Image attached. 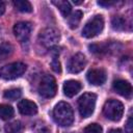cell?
I'll return each mask as SVG.
<instances>
[{
  "mask_svg": "<svg viewBox=\"0 0 133 133\" xmlns=\"http://www.w3.org/2000/svg\"><path fill=\"white\" fill-rule=\"evenodd\" d=\"M53 117L55 122L62 127L72 125L74 121V112L71 105L66 102H59L56 104L53 109Z\"/></svg>",
  "mask_w": 133,
  "mask_h": 133,
  "instance_id": "6da1fadb",
  "label": "cell"
},
{
  "mask_svg": "<svg viewBox=\"0 0 133 133\" xmlns=\"http://www.w3.org/2000/svg\"><path fill=\"white\" fill-rule=\"evenodd\" d=\"M52 53H53V57H52V61H51V66L53 69V71L55 73H60L61 72V66H60V62L58 60V53L56 51V47L51 49Z\"/></svg>",
  "mask_w": 133,
  "mask_h": 133,
  "instance_id": "ffe728a7",
  "label": "cell"
},
{
  "mask_svg": "<svg viewBox=\"0 0 133 133\" xmlns=\"http://www.w3.org/2000/svg\"><path fill=\"white\" fill-rule=\"evenodd\" d=\"M26 71V64L23 62L8 63L0 69V77L5 80H12L22 76Z\"/></svg>",
  "mask_w": 133,
  "mask_h": 133,
  "instance_id": "5b68a950",
  "label": "cell"
},
{
  "mask_svg": "<svg viewBox=\"0 0 133 133\" xmlns=\"http://www.w3.org/2000/svg\"><path fill=\"white\" fill-rule=\"evenodd\" d=\"M104 28V19L102 16H95L91 19H89L83 29H82V35L86 38H91L96 35H98L99 33L102 32Z\"/></svg>",
  "mask_w": 133,
  "mask_h": 133,
  "instance_id": "277c9868",
  "label": "cell"
},
{
  "mask_svg": "<svg viewBox=\"0 0 133 133\" xmlns=\"http://www.w3.org/2000/svg\"><path fill=\"white\" fill-rule=\"evenodd\" d=\"M21 95H22V90L20 88H11V89H7L4 91V98L11 100V101L19 99Z\"/></svg>",
  "mask_w": 133,
  "mask_h": 133,
  "instance_id": "44dd1931",
  "label": "cell"
},
{
  "mask_svg": "<svg viewBox=\"0 0 133 133\" xmlns=\"http://www.w3.org/2000/svg\"><path fill=\"white\" fill-rule=\"evenodd\" d=\"M73 2H74L75 4H80V3H82V1H75V0H74Z\"/></svg>",
  "mask_w": 133,
  "mask_h": 133,
  "instance_id": "f546056e",
  "label": "cell"
},
{
  "mask_svg": "<svg viewBox=\"0 0 133 133\" xmlns=\"http://www.w3.org/2000/svg\"><path fill=\"white\" fill-rule=\"evenodd\" d=\"M14 108L10 105L2 104L0 105V118L2 119H9L14 116Z\"/></svg>",
  "mask_w": 133,
  "mask_h": 133,
  "instance_id": "ac0fdd59",
  "label": "cell"
},
{
  "mask_svg": "<svg viewBox=\"0 0 133 133\" xmlns=\"http://www.w3.org/2000/svg\"><path fill=\"white\" fill-rule=\"evenodd\" d=\"M108 133H123L121 129H111Z\"/></svg>",
  "mask_w": 133,
  "mask_h": 133,
  "instance_id": "f1b7e54d",
  "label": "cell"
},
{
  "mask_svg": "<svg viewBox=\"0 0 133 133\" xmlns=\"http://www.w3.org/2000/svg\"><path fill=\"white\" fill-rule=\"evenodd\" d=\"M18 109L20 111V113L24 114V115H33L37 112V106L34 102L30 101V100H21L18 104Z\"/></svg>",
  "mask_w": 133,
  "mask_h": 133,
  "instance_id": "7c38bea8",
  "label": "cell"
},
{
  "mask_svg": "<svg viewBox=\"0 0 133 133\" xmlns=\"http://www.w3.org/2000/svg\"><path fill=\"white\" fill-rule=\"evenodd\" d=\"M113 89L121 96L125 98H129L132 94V86L127 80L117 79L113 82Z\"/></svg>",
  "mask_w": 133,
  "mask_h": 133,
  "instance_id": "8fae6325",
  "label": "cell"
},
{
  "mask_svg": "<svg viewBox=\"0 0 133 133\" xmlns=\"http://www.w3.org/2000/svg\"><path fill=\"white\" fill-rule=\"evenodd\" d=\"M5 11V3L3 1H0V16H2Z\"/></svg>",
  "mask_w": 133,
  "mask_h": 133,
  "instance_id": "4316f807",
  "label": "cell"
},
{
  "mask_svg": "<svg viewBox=\"0 0 133 133\" xmlns=\"http://www.w3.org/2000/svg\"><path fill=\"white\" fill-rule=\"evenodd\" d=\"M15 7L22 12H31L32 11V5L29 1L26 0H15L14 1Z\"/></svg>",
  "mask_w": 133,
  "mask_h": 133,
  "instance_id": "9a60e30c",
  "label": "cell"
},
{
  "mask_svg": "<svg viewBox=\"0 0 133 133\" xmlns=\"http://www.w3.org/2000/svg\"><path fill=\"white\" fill-rule=\"evenodd\" d=\"M82 16H83L82 11L75 10V12H73L69 17V25H70V27L72 29H75V28L78 27V25H79V23H80V21L82 19Z\"/></svg>",
  "mask_w": 133,
  "mask_h": 133,
  "instance_id": "e0dca14e",
  "label": "cell"
},
{
  "mask_svg": "<svg viewBox=\"0 0 133 133\" xmlns=\"http://www.w3.org/2000/svg\"><path fill=\"white\" fill-rule=\"evenodd\" d=\"M97 96L92 92H85L78 99V109L82 117H88L92 114L96 106Z\"/></svg>",
  "mask_w": 133,
  "mask_h": 133,
  "instance_id": "7a4b0ae2",
  "label": "cell"
},
{
  "mask_svg": "<svg viewBox=\"0 0 133 133\" xmlns=\"http://www.w3.org/2000/svg\"><path fill=\"white\" fill-rule=\"evenodd\" d=\"M14 33L21 43L28 42L31 33V24L29 22H19L14 26Z\"/></svg>",
  "mask_w": 133,
  "mask_h": 133,
  "instance_id": "ba28073f",
  "label": "cell"
},
{
  "mask_svg": "<svg viewBox=\"0 0 133 133\" xmlns=\"http://www.w3.org/2000/svg\"><path fill=\"white\" fill-rule=\"evenodd\" d=\"M36 133H50V131H49V129H48L46 126L42 125V126H41V127L37 129Z\"/></svg>",
  "mask_w": 133,
  "mask_h": 133,
  "instance_id": "484cf974",
  "label": "cell"
},
{
  "mask_svg": "<svg viewBox=\"0 0 133 133\" xmlns=\"http://www.w3.org/2000/svg\"><path fill=\"white\" fill-rule=\"evenodd\" d=\"M12 46L9 43H2L0 45V59H5L12 53Z\"/></svg>",
  "mask_w": 133,
  "mask_h": 133,
  "instance_id": "d6986e66",
  "label": "cell"
},
{
  "mask_svg": "<svg viewBox=\"0 0 133 133\" xmlns=\"http://www.w3.org/2000/svg\"><path fill=\"white\" fill-rule=\"evenodd\" d=\"M103 113L104 115L113 122H117L122 118L123 113H124V105L114 99L108 100L103 107Z\"/></svg>",
  "mask_w": 133,
  "mask_h": 133,
  "instance_id": "3957f363",
  "label": "cell"
},
{
  "mask_svg": "<svg viewBox=\"0 0 133 133\" xmlns=\"http://www.w3.org/2000/svg\"><path fill=\"white\" fill-rule=\"evenodd\" d=\"M89 49L92 53L96 54H103L105 52H107L108 48L106 47V44H101V45H90Z\"/></svg>",
  "mask_w": 133,
  "mask_h": 133,
  "instance_id": "7402d4cb",
  "label": "cell"
},
{
  "mask_svg": "<svg viewBox=\"0 0 133 133\" xmlns=\"http://www.w3.org/2000/svg\"><path fill=\"white\" fill-rule=\"evenodd\" d=\"M85 64H86L85 56L82 53H76L70 58L68 62V71L73 74L79 73L84 69Z\"/></svg>",
  "mask_w": 133,
  "mask_h": 133,
  "instance_id": "9c48e42d",
  "label": "cell"
},
{
  "mask_svg": "<svg viewBox=\"0 0 133 133\" xmlns=\"http://www.w3.org/2000/svg\"><path fill=\"white\" fill-rule=\"evenodd\" d=\"M86 78L92 85H102L106 81V72L103 69H91L87 72Z\"/></svg>",
  "mask_w": 133,
  "mask_h": 133,
  "instance_id": "30bf717a",
  "label": "cell"
},
{
  "mask_svg": "<svg viewBox=\"0 0 133 133\" xmlns=\"http://www.w3.org/2000/svg\"><path fill=\"white\" fill-rule=\"evenodd\" d=\"M103 129L98 124H90L84 129V133H102Z\"/></svg>",
  "mask_w": 133,
  "mask_h": 133,
  "instance_id": "cb8c5ba5",
  "label": "cell"
},
{
  "mask_svg": "<svg viewBox=\"0 0 133 133\" xmlns=\"http://www.w3.org/2000/svg\"><path fill=\"white\" fill-rule=\"evenodd\" d=\"M23 125L20 121H15L5 125V132L6 133H22L23 132Z\"/></svg>",
  "mask_w": 133,
  "mask_h": 133,
  "instance_id": "2e32d148",
  "label": "cell"
},
{
  "mask_svg": "<svg viewBox=\"0 0 133 133\" xmlns=\"http://www.w3.org/2000/svg\"><path fill=\"white\" fill-rule=\"evenodd\" d=\"M57 84L56 80L51 75H45L39 84H38V92L44 98H52L56 95Z\"/></svg>",
  "mask_w": 133,
  "mask_h": 133,
  "instance_id": "8992f818",
  "label": "cell"
},
{
  "mask_svg": "<svg viewBox=\"0 0 133 133\" xmlns=\"http://www.w3.org/2000/svg\"><path fill=\"white\" fill-rule=\"evenodd\" d=\"M59 37H60L59 32L55 28L48 27L41 31L38 35V42L42 46H44L45 48H50L51 50L58 43Z\"/></svg>",
  "mask_w": 133,
  "mask_h": 133,
  "instance_id": "52a82bcc",
  "label": "cell"
},
{
  "mask_svg": "<svg viewBox=\"0 0 133 133\" xmlns=\"http://www.w3.org/2000/svg\"><path fill=\"white\" fill-rule=\"evenodd\" d=\"M111 23H112V27L116 30H122L125 28V20L122 17H114Z\"/></svg>",
  "mask_w": 133,
  "mask_h": 133,
  "instance_id": "603a6c76",
  "label": "cell"
},
{
  "mask_svg": "<svg viewBox=\"0 0 133 133\" xmlns=\"http://www.w3.org/2000/svg\"><path fill=\"white\" fill-rule=\"evenodd\" d=\"M81 83L79 81H76V80H68L64 82L63 84V94L69 97V98H72L74 97L75 95H77L80 89H81Z\"/></svg>",
  "mask_w": 133,
  "mask_h": 133,
  "instance_id": "4fadbf2b",
  "label": "cell"
},
{
  "mask_svg": "<svg viewBox=\"0 0 133 133\" xmlns=\"http://www.w3.org/2000/svg\"><path fill=\"white\" fill-rule=\"evenodd\" d=\"M131 123H132V119H131V117H130V118H129V121H128V124H127V128H128V133H130V132H131V127H132Z\"/></svg>",
  "mask_w": 133,
  "mask_h": 133,
  "instance_id": "83f0119b",
  "label": "cell"
},
{
  "mask_svg": "<svg viewBox=\"0 0 133 133\" xmlns=\"http://www.w3.org/2000/svg\"><path fill=\"white\" fill-rule=\"evenodd\" d=\"M98 4L101 5V6H110V5H113L115 4V1H98Z\"/></svg>",
  "mask_w": 133,
  "mask_h": 133,
  "instance_id": "d4e9b609",
  "label": "cell"
},
{
  "mask_svg": "<svg viewBox=\"0 0 133 133\" xmlns=\"http://www.w3.org/2000/svg\"><path fill=\"white\" fill-rule=\"evenodd\" d=\"M52 3L57 6V8L59 9V11L61 12V15H62L64 18H66V17L70 16L71 10H72V7H71V4H70L69 1L58 0V1H53Z\"/></svg>",
  "mask_w": 133,
  "mask_h": 133,
  "instance_id": "5bb4252c",
  "label": "cell"
}]
</instances>
